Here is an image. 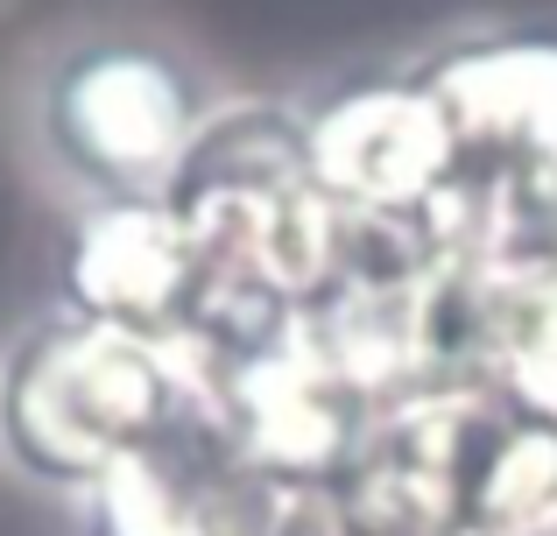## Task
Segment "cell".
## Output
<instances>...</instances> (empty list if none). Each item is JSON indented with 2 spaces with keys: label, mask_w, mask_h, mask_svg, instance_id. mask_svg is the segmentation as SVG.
Wrapping results in <instances>:
<instances>
[{
  "label": "cell",
  "mask_w": 557,
  "mask_h": 536,
  "mask_svg": "<svg viewBox=\"0 0 557 536\" xmlns=\"http://www.w3.org/2000/svg\"><path fill=\"white\" fill-rule=\"evenodd\" d=\"M212 416V367L170 332H121L99 317H42L0 360V459L57 495H92L127 452Z\"/></svg>",
  "instance_id": "obj_1"
},
{
  "label": "cell",
  "mask_w": 557,
  "mask_h": 536,
  "mask_svg": "<svg viewBox=\"0 0 557 536\" xmlns=\"http://www.w3.org/2000/svg\"><path fill=\"white\" fill-rule=\"evenodd\" d=\"M170 205L205 254V283H247L289 311H311L346 275V212L311 184L304 107H212Z\"/></svg>",
  "instance_id": "obj_2"
},
{
  "label": "cell",
  "mask_w": 557,
  "mask_h": 536,
  "mask_svg": "<svg viewBox=\"0 0 557 536\" xmlns=\"http://www.w3.org/2000/svg\"><path fill=\"white\" fill-rule=\"evenodd\" d=\"M205 121L212 99L149 36H92L42 78V141L92 198H170Z\"/></svg>",
  "instance_id": "obj_3"
},
{
  "label": "cell",
  "mask_w": 557,
  "mask_h": 536,
  "mask_svg": "<svg viewBox=\"0 0 557 536\" xmlns=\"http://www.w3.org/2000/svg\"><path fill=\"white\" fill-rule=\"evenodd\" d=\"M304 163L346 220H381V212H431L466 155L431 85L409 71V78H354L311 99Z\"/></svg>",
  "instance_id": "obj_4"
},
{
  "label": "cell",
  "mask_w": 557,
  "mask_h": 536,
  "mask_svg": "<svg viewBox=\"0 0 557 536\" xmlns=\"http://www.w3.org/2000/svg\"><path fill=\"white\" fill-rule=\"evenodd\" d=\"M205 289V254L170 198H92L64 248V303L78 317L121 332H170L190 325Z\"/></svg>",
  "instance_id": "obj_5"
},
{
  "label": "cell",
  "mask_w": 557,
  "mask_h": 536,
  "mask_svg": "<svg viewBox=\"0 0 557 536\" xmlns=\"http://www.w3.org/2000/svg\"><path fill=\"white\" fill-rule=\"evenodd\" d=\"M269 487L212 416L127 452L85 495V536H261Z\"/></svg>",
  "instance_id": "obj_6"
},
{
  "label": "cell",
  "mask_w": 557,
  "mask_h": 536,
  "mask_svg": "<svg viewBox=\"0 0 557 536\" xmlns=\"http://www.w3.org/2000/svg\"><path fill=\"white\" fill-rule=\"evenodd\" d=\"M466 163H557V28H487L423 57Z\"/></svg>",
  "instance_id": "obj_7"
},
{
  "label": "cell",
  "mask_w": 557,
  "mask_h": 536,
  "mask_svg": "<svg viewBox=\"0 0 557 536\" xmlns=\"http://www.w3.org/2000/svg\"><path fill=\"white\" fill-rule=\"evenodd\" d=\"M473 529L557 536V416L508 396L473 473Z\"/></svg>",
  "instance_id": "obj_8"
},
{
  "label": "cell",
  "mask_w": 557,
  "mask_h": 536,
  "mask_svg": "<svg viewBox=\"0 0 557 536\" xmlns=\"http://www.w3.org/2000/svg\"><path fill=\"white\" fill-rule=\"evenodd\" d=\"M487 382L557 416V269L487 283Z\"/></svg>",
  "instance_id": "obj_9"
},
{
  "label": "cell",
  "mask_w": 557,
  "mask_h": 536,
  "mask_svg": "<svg viewBox=\"0 0 557 536\" xmlns=\"http://www.w3.org/2000/svg\"><path fill=\"white\" fill-rule=\"evenodd\" d=\"M261 536H360V523H354V509H346L339 481H289V487L275 481Z\"/></svg>",
  "instance_id": "obj_10"
},
{
  "label": "cell",
  "mask_w": 557,
  "mask_h": 536,
  "mask_svg": "<svg viewBox=\"0 0 557 536\" xmlns=\"http://www.w3.org/2000/svg\"><path fill=\"white\" fill-rule=\"evenodd\" d=\"M459 536H494V529H459Z\"/></svg>",
  "instance_id": "obj_11"
}]
</instances>
